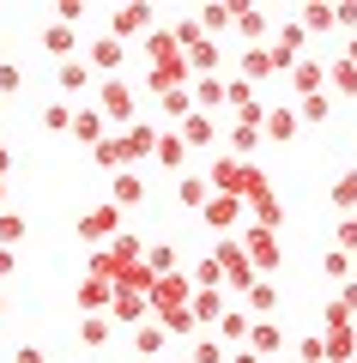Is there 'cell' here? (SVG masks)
Returning a JSON list of instances; mask_svg holds the SVG:
<instances>
[{
    "label": "cell",
    "instance_id": "6da1fadb",
    "mask_svg": "<svg viewBox=\"0 0 357 363\" xmlns=\"http://www.w3.org/2000/svg\"><path fill=\"white\" fill-rule=\"evenodd\" d=\"M79 236H85V242H103V248H109L115 236H121V212H115L109 200H103V206H91V212H79Z\"/></svg>",
    "mask_w": 357,
    "mask_h": 363
},
{
    "label": "cell",
    "instance_id": "7a4b0ae2",
    "mask_svg": "<svg viewBox=\"0 0 357 363\" xmlns=\"http://www.w3.org/2000/svg\"><path fill=\"white\" fill-rule=\"evenodd\" d=\"M97 116H103V121H128V116H133V85H128V79H103Z\"/></svg>",
    "mask_w": 357,
    "mask_h": 363
},
{
    "label": "cell",
    "instance_id": "3957f363",
    "mask_svg": "<svg viewBox=\"0 0 357 363\" xmlns=\"http://www.w3.org/2000/svg\"><path fill=\"white\" fill-rule=\"evenodd\" d=\"M212 260H218V272H224V279H230L236 291H248V285H255V267H248V255H243L236 242H218V248H212Z\"/></svg>",
    "mask_w": 357,
    "mask_h": 363
},
{
    "label": "cell",
    "instance_id": "277c9868",
    "mask_svg": "<svg viewBox=\"0 0 357 363\" xmlns=\"http://www.w3.org/2000/svg\"><path fill=\"white\" fill-rule=\"evenodd\" d=\"M243 255H248V267H255V279H260V272H273V267H279V236H273V230H260V224H255V230H248V248H243Z\"/></svg>",
    "mask_w": 357,
    "mask_h": 363
},
{
    "label": "cell",
    "instance_id": "5b68a950",
    "mask_svg": "<svg viewBox=\"0 0 357 363\" xmlns=\"http://www.w3.org/2000/svg\"><path fill=\"white\" fill-rule=\"evenodd\" d=\"M121 61H128V43H115V37H97L85 49V67H97V73H109V79H121Z\"/></svg>",
    "mask_w": 357,
    "mask_h": 363
},
{
    "label": "cell",
    "instance_id": "8992f818",
    "mask_svg": "<svg viewBox=\"0 0 357 363\" xmlns=\"http://www.w3.org/2000/svg\"><path fill=\"white\" fill-rule=\"evenodd\" d=\"M182 61H188V73H206V79H218V67H224V49H218L212 37H194L188 49H182Z\"/></svg>",
    "mask_w": 357,
    "mask_h": 363
},
{
    "label": "cell",
    "instance_id": "52a82bcc",
    "mask_svg": "<svg viewBox=\"0 0 357 363\" xmlns=\"http://www.w3.org/2000/svg\"><path fill=\"white\" fill-rule=\"evenodd\" d=\"M243 345L255 351L260 363H267V357H279V351H285V333H279V321H255V327H248V339H243Z\"/></svg>",
    "mask_w": 357,
    "mask_h": 363
},
{
    "label": "cell",
    "instance_id": "ba28073f",
    "mask_svg": "<svg viewBox=\"0 0 357 363\" xmlns=\"http://www.w3.org/2000/svg\"><path fill=\"white\" fill-rule=\"evenodd\" d=\"M145 200V182H140V169H115V182H109V206L121 212V206H140Z\"/></svg>",
    "mask_w": 357,
    "mask_h": 363
},
{
    "label": "cell",
    "instance_id": "9c48e42d",
    "mask_svg": "<svg viewBox=\"0 0 357 363\" xmlns=\"http://www.w3.org/2000/svg\"><path fill=\"white\" fill-rule=\"evenodd\" d=\"M200 218L212 224V230H230V224L243 218V200H236V194H212V200L200 206Z\"/></svg>",
    "mask_w": 357,
    "mask_h": 363
},
{
    "label": "cell",
    "instance_id": "30bf717a",
    "mask_svg": "<svg viewBox=\"0 0 357 363\" xmlns=\"http://www.w3.org/2000/svg\"><path fill=\"white\" fill-rule=\"evenodd\" d=\"M321 351H327V363H357V327H333V333H321Z\"/></svg>",
    "mask_w": 357,
    "mask_h": 363
},
{
    "label": "cell",
    "instance_id": "8fae6325",
    "mask_svg": "<svg viewBox=\"0 0 357 363\" xmlns=\"http://www.w3.org/2000/svg\"><path fill=\"white\" fill-rule=\"evenodd\" d=\"M145 25H152V6H140V0H133V6H121V13L109 18V37H115V43H128L133 30H145Z\"/></svg>",
    "mask_w": 357,
    "mask_h": 363
},
{
    "label": "cell",
    "instance_id": "7c38bea8",
    "mask_svg": "<svg viewBox=\"0 0 357 363\" xmlns=\"http://www.w3.org/2000/svg\"><path fill=\"white\" fill-rule=\"evenodd\" d=\"M248 327H255V321H248V309H224V315H218V345L236 351L248 339Z\"/></svg>",
    "mask_w": 357,
    "mask_h": 363
},
{
    "label": "cell",
    "instance_id": "4fadbf2b",
    "mask_svg": "<svg viewBox=\"0 0 357 363\" xmlns=\"http://www.w3.org/2000/svg\"><path fill=\"white\" fill-rule=\"evenodd\" d=\"M273 309H279L273 279H255V285H248V321H273Z\"/></svg>",
    "mask_w": 357,
    "mask_h": 363
},
{
    "label": "cell",
    "instance_id": "5bb4252c",
    "mask_svg": "<svg viewBox=\"0 0 357 363\" xmlns=\"http://www.w3.org/2000/svg\"><path fill=\"white\" fill-rule=\"evenodd\" d=\"M291 85L303 91V97H321V85H327V61H297L291 67Z\"/></svg>",
    "mask_w": 357,
    "mask_h": 363
},
{
    "label": "cell",
    "instance_id": "9a60e30c",
    "mask_svg": "<svg viewBox=\"0 0 357 363\" xmlns=\"http://www.w3.org/2000/svg\"><path fill=\"white\" fill-rule=\"evenodd\" d=\"M103 128H109V121H103L97 109H73V128L67 133H73L79 145H103Z\"/></svg>",
    "mask_w": 357,
    "mask_h": 363
},
{
    "label": "cell",
    "instance_id": "2e32d148",
    "mask_svg": "<svg viewBox=\"0 0 357 363\" xmlns=\"http://www.w3.org/2000/svg\"><path fill=\"white\" fill-rule=\"evenodd\" d=\"M224 309H230V303H224V291H194V297H188V315H194V327H200V321H218Z\"/></svg>",
    "mask_w": 357,
    "mask_h": 363
},
{
    "label": "cell",
    "instance_id": "e0dca14e",
    "mask_svg": "<svg viewBox=\"0 0 357 363\" xmlns=\"http://www.w3.org/2000/svg\"><path fill=\"white\" fill-rule=\"evenodd\" d=\"M297 128H303V121H297V109H291V104L267 109V121H260V133H267V140H291Z\"/></svg>",
    "mask_w": 357,
    "mask_h": 363
},
{
    "label": "cell",
    "instance_id": "ac0fdd59",
    "mask_svg": "<svg viewBox=\"0 0 357 363\" xmlns=\"http://www.w3.org/2000/svg\"><path fill=\"white\" fill-rule=\"evenodd\" d=\"M182 145H212V116H200V109H188V116L176 121Z\"/></svg>",
    "mask_w": 357,
    "mask_h": 363
},
{
    "label": "cell",
    "instance_id": "d6986e66",
    "mask_svg": "<svg viewBox=\"0 0 357 363\" xmlns=\"http://www.w3.org/2000/svg\"><path fill=\"white\" fill-rule=\"evenodd\" d=\"M109 315H115V321H145V315H152V303L133 297V291H115V297H109Z\"/></svg>",
    "mask_w": 357,
    "mask_h": 363
},
{
    "label": "cell",
    "instance_id": "ffe728a7",
    "mask_svg": "<svg viewBox=\"0 0 357 363\" xmlns=\"http://www.w3.org/2000/svg\"><path fill=\"white\" fill-rule=\"evenodd\" d=\"M327 200L345 212V218H357V169H345V176L333 182V188H327Z\"/></svg>",
    "mask_w": 357,
    "mask_h": 363
},
{
    "label": "cell",
    "instance_id": "44dd1931",
    "mask_svg": "<svg viewBox=\"0 0 357 363\" xmlns=\"http://www.w3.org/2000/svg\"><path fill=\"white\" fill-rule=\"evenodd\" d=\"M43 49H49L55 61H73V49H79V37H73V30H67V25H49V30H43Z\"/></svg>",
    "mask_w": 357,
    "mask_h": 363
},
{
    "label": "cell",
    "instance_id": "7402d4cb",
    "mask_svg": "<svg viewBox=\"0 0 357 363\" xmlns=\"http://www.w3.org/2000/svg\"><path fill=\"white\" fill-rule=\"evenodd\" d=\"M158 164H164V169H182V157H188V145H182V133L176 128H170V133H158Z\"/></svg>",
    "mask_w": 357,
    "mask_h": 363
},
{
    "label": "cell",
    "instance_id": "603a6c76",
    "mask_svg": "<svg viewBox=\"0 0 357 363\" xmlns=\"http://www.w3.org/2000/svg\"><path fill=\"white\" fill-rule=\"evenodd\" d=\"M188 97H194L200 109H224V79H194Z\"/></svg>",
    "mask_w": 357,
    "mask_h": 363
},
{
    "label": "cell",
    "instance_id": "cb8c5ba5",
    "mask_svg": "<svg viewBox=\"0 0 357 363\" xmlns=\"http://www.w3.org/2000/svg\"><path fill=\"white\" fill-rule=\"evenodd\" d=\"M327 85H339L345 97H357V67L345 61V55H333V61H327Z\"/></svg>",
    "mask_w": 357,
    "mask_h": 363
},
{
    "label": "cell",
    "instance_id": "d4e9b609",
    "mask_svg": "<svg viewBox=\"0 0 357 363\" xmlns=\"http://www.w3.org/2000/svg\"><path fill=\"white\" fill-rule=\"evenodd\" d=\"M109 297H115V291L103 285V279H85V285H79V309H91V315L109 309Z\"/></svg>",
    "mask_w": 357,
    "mask_h": 363
},
{
    "label": "cell",
    "instance_id": "484cf974",
    "mask_svg": "<svg viewBox=\"0 0 357 363\" xmlns=\"http://www.w3.org/2000/svg\"><path fill=\"white\" fill-rule=\"evenodd\" d=\"M267 73H273V55H267V49H243V73H236V79L255 85V79H267Z\"/></svg>",
    "mask_w": 357,
    "mask_h": 363
},
{
    "label": "cell",
    "instance_id": "4316f807",
    "mask_svg": "<svg viewBox=\"0 0 357 363\" xmlns=\"http://www.w3.org/2000/svg\"><path fill=\"white\" fill-rule=\"evenodd\" d=\"M230 25L243 30L248 43H260V37H267V13H248V6H236V18H230Z\"/></svg>",
    "mask_w": 357,
    "mask_h": 363
},
{
    "label": "cell",
    "instance_id": "83f0119b",
    "mask_svg": "<svg viewBox=\"0 0 357 363\" xmlns=\"http://www.w3.org/2000/svg\"><path fill=\"white\" fill-rule=\"evenodd\" d=\"M145 272H152V279H164V272H176V248L152 242V248H145Z\"/></svg>",
    "mask_w": 357,
    "mask_h": 363
},
{
    "label": "cell",
    "instance_id": "f1b7e54d",
    "mask_svg": "<svg viewBox=\"0 0 357 363\" xmlns=\"http://www.w3.org/2000/svg\"><path fill=\"white\" fill-rule=\"evenodd\" d=\"M164 345H170V333H164V327H140V333H133V351H140V357H158Z\"/></svg>",
    "mask_w": 357,
    "mask_h": 363
},
{
    "label": "cell",
    "instance_id": "f546056e",
    "mask_svg": "<svg viewBox=\"0 0 357 363\" xmlns=\"http://www.w3.org/2000/svg\"><path fill=\"white\" fill-rule=\"evenodd\" d=\"M85 85H91V67L79 61V55H73V61H61V91H85Z\"/></svg>",
    "mask_w": 357,
    "mask_h": 363
},
{
    "label": "cell",
    "instance_id": "4dcf8cb0",
    "mask_svg": "<svg viewBox=\"0 0 357 363\" xmlns=\"http://www.w3.org/2000/svg\"><path fill=\"white\" fill-rule=\"evenodd\" d=\"M79 339H85L91 351H97V345H109V321H103V315H85V321H79Z\"/></svg>",
    "mask_w": 357,
    "mask_h": 363
},
{
    "label": "cell",
    "instance_id": "1f68e13d",
    "mask_svg": "<svg viewBox=\"0 0 357 363\" xmlns=\"http://www.w3.org/2000/svg\"><path fill=\"white\" fill-rule=\"evenodd\" d=\"M260 145V128L255 121H236V128H230V152H255Z\"/></svg>",
    "mask_w": 357,
    "mask_h": 363
},
{
    "label": "cell",
    "instance_id": "d6a6232c",
    "mask_svg": "<svg viewBox=\"0 0 357 363\" xmlns=\"http://www.w3.org/2000/svg\"><path fill=\"white\" fill-rule=\"evenodd\" d=\"M321 272H327V279H351V255H339V248H327V255H321Z\"/></svg>",
    "mask_w": 357,
    "mask_h": 363
},
{
    "label": "cell",
    "instance_id": "836d02e7",
    "mask_svg": "<svg viewBox=\"0 0 357 363\" xmlns=\"http://www.w3.org/2000/svg\"><path fill=\"white\" fill-rule=\"evenodd\" d=\"M297 25H303V37H309V30H333V6H303Z\"/></svg>",
    "mask_w": 357,
    "mask_h": 363
},
{
    "label": "cell",
    "instance_id": "e575fe53",
    "mask_svg": "<svg viewBox=\"0 0 357 363\" xmlns=\"http://www.w3.org/2000/svg\"><path fill=\"white\" fill-rule=\"evenodd\" d=\"M188 363H224V345H218V339H194V345H188Z\"/></svg>",
    "mask_w": 357,
    "mask_h": 363
},
{
    "label": "cell",
    "instance_id": "d590c367",
    "mask_svg": "<svg viewBox=\"0 0 357 363\" xmlns=\"http://www.w3.org/2000/svg\"><path fill=\"white\" fill-rule=\"evenodd\" d=\"M13 242H25V218L18 212H0V248H13Z\"/></svg>",
    "mask_w": 357,
    "mask_h": 363
},
{
    "label": "cell",
    "instance_id": "8d00e7d4",
    "mask_svg": "<svg viewBox=\"0 0 357 363\" xmlns=\"http://www.w3.org/2000/svg\"><path fill=\"white\" fill-rule=\"evenodd\" d=\"M206 200H212V188H206L200 176H188V182H182V206H194V212H200Z\"/></svg>",
    "mask_w": 357,
    "mask_h": 363
},
{
    "label": "cell",
    "instance_id": "74e56055",
    "mask_svg": "<svg viewBox=\"0 0 357 363\" xmlns=\"http://www.w3.org/2000/svg\"><path fill=\"white\" fill-rule=\"evenodd\" d=\"M230 18H236V6H206V13L194 18V25H200V30H224Z\"/></svg>",
    "mask_w": 357,
    "mask_h": 363
},
{
    "label": "cell",
    "instance_id": "f35d334b",
    "mask_svg": "<svg viewBox=\"0 0 357 363\" xmlns=\"http://www.w3.org/2000/svg\"><path fill=\"white\" fill-rule=\"evenodd\" d=\"M43 128H49V133H67V128H73V109H67V104H49V109H43Z\"/></svg>",
    "mask_w": 357,
    "mask_h": 363
},
{
    "label": "cell",
    "instance_id": "ab89813d",
    "mask_svg": "<svg viewBox=\"0 0 357 363\" xmlns=\"http://www.w3.org/2000/svg\"><path fill=\"white\" fill-rule=\"evenodd\" d=\"M297 121H309V128L327 121V97H303V104H297Z\"/></svg>",
    "mask_w": 357,
    "mask_h": 363
},
{
    "label": "cell",
    "instance_id": "60d3db41",
    "mask_svg": "<svg viewBox=\"0 0 357 363\" xmlns=\"http://www.w3.org/2000/svg\"><path fill=\"white\" fill-rule=\"evenodd\" d=\"M333 248H339V255H357V218H345L339 230H333Z\"/></svg>",
    "mask_w": 357,
    "mask_h": 363
},
{
    "label": "cell",
    "instance_id": "b9f144b4",
    "mask_svg": "<svg viewBox=\"0 0 357 363\" xmlns=\"http://www.w3.org/2000/svg\"><path fill=\"white\" fill-rule=\"evenodd\" d=\"M321 321H327V333H333V327H351V315H345V309H339V303H333V297H327V309H321Z\"/></svg>",
    "mask_w": 357,
    "mask_h": 363
},
{
    "label": "cell",
    "instance_id": "7bdbcfd3",
    "mask_svg": "<svg viewBox=\"0 0 357 363\" xmlns=\"http://www.w3.org/2000/svg\"><path fill=\"white\" fill-rule=\"evenodd\" d=\"M333 303H339L345 315H357V279H345V285H339V297H333Z\"/></svg>",
    "mask_w": 357,
    "mask_h": 363
},
{
    "label": "cell",
    "instance_id": "ee69618b",
    "mask_svg": "<svg viewBox=\"0 0 357 363\" xmlns=\"http://www.w3.org/2000/svg\"><path fill=\"white\" fill-rule=\"evenodd\" d=\"M297 357H303V363H327V351H321V339H303V345H297Z\"/></svg>",
    "mask_w": 357,
    "mask_h": 363
},
{
    "label": "cell",
    "instance_id": "f6af8a7d",
    "mask_svg": "<svg viewBox=\"0 0 357 363\" xmlns=\"http://www.w3.org/2000/svg\"><path fill=\"white\" fill-rule=\"evenodd\" d=\"M333 25H345V30H357V6H333Z\"/></svg>",
    "mask_w": 357,
    "mask_h": 363
},
{
    "label": "cell",
    "instance_id": "bcb514c9",
    "mask_svg": "<svg viewBox=\"0 0 357 363\" xmlns=\"http://www.w3.org/2000/svg\"><path fill=\"white\" fill-rule=\"evenodd\" d=\"M224 363H260V357H255L248 345H236V351H224Z\"/></svg>",
    "mask_w": 357,
    "mask_h": 363
},
{
    "label": "cell",
    "instance_id": "7dc6e473",
    "mask_svg": "<svg viewBox=\"0 0 357 363\" xmlns=\"http://www.w3.org/2000/svg\"><path fill=\"white\" fill-rule=\"evenodd\" d=\"M13 363H43V351H37V345H18V351H13Z\"/></svg>",
    "mask_w": 357,
    "mask_h": 363
},
{
    "label": "cell",
    "instance_id": "c3c4849f",
    "mask_svg": "<svg viewBox=\"0 0 357 363\" xmlns=\"http://www.w3.org/2000/svg\"><path fill=\"white\" fill-rule=\"evenodd\" d=\"M0 91H18V67H0Z\"/></svg>",
    "mask_w": 357,
    "mask_h": 363
},
{
    "label": "cell",
    "instance_id": "681fc988",
    "mask_svg": "<svg viewBox=\"0 0 357 363\" xmlns=\"http://www.w3.org/2000/svg\"><path fill=\"white\" fill-rule=\"evenodd\" d=\"M13 267H18V255H13V248H0V279H6Z\"/></svg>",
    "mask_w": 357,
    "mask_h": 363
},
{
    "label": "cell",
    "instance_id": "f907efd6",
    "mask_svg": "<svg viewBox=\"0 0 357 363\" xmlns=\"http://www.w3.org/2000/svg\"><path fill=\"white\" fill-rule=\"evenodd\" d=\"M6 169H13V152H6V145H0V182H6Z\"/></svg>",
    "mask_w": 357,
    "mask_h": 363
},
{
    "label": "cell",
    "instance_id": "816d5d0a",
    "mask_svg": "<svg viewBox=\"0 0 357 363\" xmlns=\"http://www.w3.org/2000/svg\"><path fill=\"white\" fill-rule=\"evenodd\" d=\"M345 61H351V67H357V37H351V43H345Z\"/></svg>",
    "mask_w": 357,
    "mask_h": 363
},
{
    "label": "cell",
    "instance_id": "f5cc1de1",
    "mask_svg": "<svg viewBox=\"0 0 357 363\" xmlns=\"http://www.w3.org/2000/svg\"><path fill=\"white\" fill-rule=\"evenodd\" d=\"M0 200H6V182H0Z\"/></svg>",
    "mask_w": 357,
    "mask_h": 363
},
{
    "label": "cell",
    "instance_id": "db71d44e",
    "mask_svg": "<svg viewBox=\"0 0 357 363\" xmlns=\"http://www.w3.org/2000/svg\"><path fill=\"white\" fill-rule=\"evenodd\" d=\"M0 315H6V297H0Z\"/></svg>",
    "mask_w": 357,
    "mask_h": 363
},
{
    "label": "cell",
    "instance_id": "11a10c76",
    "mask_svg": "<svg viewBox=\"0 0 357 363\" xmlns=\"http://www.w3.org/2000/svg\"><path fill=\"white\" fill-rule=\"evenodd\" d=\"M170 363H188V357H170Z\"/></svg>",
    "mask_w": 357,
    "mask_h": 363
},
{
    "label": "cell",
    "instance_id": "9f6ffc18",
    "mask_svg": "<svg viewBox=\"0 0 357 363\" xmlns=\"http://www.w3.org/2000/svg\"><path fill=\"white\" fill-rule=\"evenodd\" d=\"M140 363H152V357H140Z\"/></svg>",
    "mask_w": 357,
    "mask_h": 363
}]
</instances>
